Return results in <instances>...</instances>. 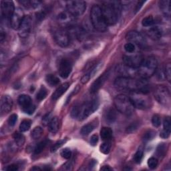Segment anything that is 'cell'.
Here are the masks:
<instances>
[{
  "label": "cell",
  "instance_id": "cell-1",
  "mask_svg": "<svg viewBox=\"0 0 171 171\" xmlns=\"http://www.w3.org/2000/svg\"><path fill=\"white\" fill-rule=\"evenodd\" d=\"M114 87L123 92H143L148 93L150 90L148 82L144 78L135 79L131 77L119 76L114 81Z\"/></svg>",
  "mask_w": 171,
  "mask_h": 171
},
{
  "label": "cell",
  "instance_id": "cell-2",
  "mask_svg": "<svg viewBox=\"0 0 171 171\" xmlns=\"http://www.w3.org/2000/svg\"><path fill=\"white\" fill-rule=\"evenodd\" d=\"M101 7L102 13L107 25H114L118 22L122 11V5L119 2H105Z\"/></svg>",
  "mask_w": 171,
  "mask_h": 171
},
{
  "label": "cell",
  "instance_id": "cell-3",
  "mask_svg": "<svg viewBox=\"0 0 171 171\" xmlns=\"http://www.w3.org/2000/svg\"><path fill=\"white\" fill-rule=\"evenodd\" d=\"M158 66V62L155 58L149 56L142 61L138 68L137 73L141 78H148L155 73Z\"/></svg>",
  "mask_w": 171,
  "mask_h": 171
},
{
  "label": "cell",
  "instance_id": "cell-4",
  "mask_svg": "<svg viewBox=\"0 0 171 171\" xmlns=\"http://www.w3.org/2000/svg\"><path fill=\"white\" fill-rule=\"evenodd\" d=\"M129 98L135 108L140 110H146L151 106L152 101L148 96V93L139 91L130 92Z\"/></svg>",
  "mask_w": 171,
  "mask_h": 171
},
{
  "label": "cell",
  "instance_id": "cell-5",
  "mask_svg": "<svg viewBox=\"0 0 171 171\" xmlns=\"http://www.w3.org/2000/svg\"><path fill=\"white\" fill-rule=\"evenodd\" d=\"M114 105L120 112L126 116L132 114L135 110V106L127 96L124 94H119L114 98Z\"/></svg>",
  "mask_w": 171,
  "mask_h": 171
},
{
  "label": "cell",
  "instance_id": "cell-6",
  "mask_svg": "<svg viewBox=\"0 0 171 171\" xmlns=\"http://www.w3.org/2000/svg\"><path fill=\"white\" fill-rule=\"evenodd\" d=\"M90 19L94 28L98 32H103L106 30L107 26L102 13L101 7L95 5L91 9Z\"/></svg>",
  "mask_w": 171,
  "mask_h": 171
},
{
  "label": "cell",
  "instance_id": "cell-7",
  "mask_svg": "<svg viewBox=\"0 0 171 171\" xmlns=\"http://www.w3.org/2000/svg\"><path fill=\"white\" fill-rule=\"evenodd\" d=\"M98 106L99 102L96 99L79 105V112L77 118L79 120H85L96 110Z\"/></svg>",
  "mask_w": 171,
  "mask_h": 171
},
{
  "label": "cell",
  "instance_id": "cell-8",
  "mask_svg": "<svg viewBox=\"0 0 171 171\" xmlns=\"http://www.w3.org/2000/svg\"><path fill=\"white\" fill-rule=\"evenodd\" d=\"M66 7L68 13L74 17H76L84 13L86 9V3L84 1H82V0L68 1L66 3Z\"/></svg>",
  "mask_w": 171,
  "mask_h": 171
},
{
  "label": "cell",
  "instance_id": "cell-9",
  "mask_svg": "<svg viewBox=\"0 0 171 171\" xmlns=\"http://www.w3.org/2000/svg\"><path fill=\"white\" fill-rule=\"evenodd\" d=\"M156 100L162 105L169 106L170 104V93L168 88L164 86H158L154 91Z\"/></svg>",
  "mask_w": 171,
  "mask_h": 171
},
{
  "label": "cell",
  "instance_id": "cell-10",
  "mask_svg": "<svg viewBox=\"0 0 171 171\" xmlns=\"http://www.w3.org/2000/svg\"><path fill=\"white\" fill-rule=\"evenodd\" d=\"M53 38L58 45L63 48L68 46L70 42V34L62 29H58L54 31Z\"/></svg>",
  "mask_w": 171,
  "mask_h": 171
},
{
  "label": "cell",
  "instance_id": "cell-11",
  "mask_svg": "<svg viewBox=\"0 0 171 171\" xmlns=\"http://www.w3.org/2000/svg\"><path fill=\"white\" fill-rule=\"evenodd\" d=\"M126 38L130 43L135 45L136 44L138 46L141 48L145 47L146 44H147V41H146L144 36L140 33L136 31L129 32L126 36Z\"/></svg>",
  "mask_w": 171,
  "mask_h": 171
},
{
  "label": "cell",
  "instance_id": "cell-12",
  "mask_svg": "<svg viewBox=\"0 0 171 171\" xmlns=\"http://www.w3.org/2000/svg\"><path fill=\"white\" fill-rule=\"evenodd\" d=\"M32 28V19L30 15H25L20 27L18 29L19 35L22 37H26L30 34Z\"/></svg>",
  "mask_w": 171,
  "mask_h": 171
},
{
  "label": "cell",
  "instance_id": "cell-13",
  "mask_svg": "<svg viewBox=\"0 0 171 171\" xmlns=\"http://www.w3.org/2000/svg\"><path fill=\"white\" fill-rule=\"evenodd\" d=\"M143 60V58L139 54H136V55L134 56H123V62L124 65L133 69H138Z\"/></svg>",
  "mask_w": 171,
  "mask_h": 171
},
{
  "label": "cell",
  "instance_id": "cell-14",
  "mask_svg": "<svg viewBox=\"0 0 171 171\" xmlns=\"http://www.w3.org/2000/svg\"><path fill=\"white\" fill-rule=\"evenodd\" d=\"M25 17L23 10L21 8H16L10 19V25L14 30H18Z\"/></svg>",
  "mask_w": 171,
  "mask_h": 171
},
{
  "label": "cell",
  "instance_id": "cell-15",
  "mask_svg": "<svg viewBox=\"0 0 171 171\" xmlns=\"http://www.w3.org/2000/svg\"><path fill=\"white\" fill-rule=\"evenodd\" d=\"M14 3L11 1H2L1 2V11L2 17L5 19H11L15 11Z\"/></svg>",
  "mask_w": 171,
  "mask_h": 171
},
{
  "label": "cell",
  "instance_id": "cell-16",
  "mask_svg": "<svg viewBox=\"0 0 171 171\" xmlns=\"http://www.w3.org/2000/svg\"><path fill=\"white\" fill-rule=\"evenodd\" d=\"M72 70V64L70 60L68 59H62L59 64V74L63 78H67Z\"/></svg>",
  "mask_w": 171,
  "mask_h": 171
},
{
  "label": "cell",
  "instance_id": "cell-17",
  "mask_svg": "<svg viewBox=\"0 0 171 171\" xmlns=\"http://www.w3.org/2000/svg\"><path fill=\"white\" fill-rule=\"evenodd\" d=\"M1 104H0V109H1L2 114H5L10 112L13 107V100L8 95L3 96L1 98Z\"/></svg>",
  "mask_w": 171,
  "mask_h": 171
},
{
  "label": "cell",
  "instance_id": "cell-18",
  "mask_svg": "<svg viewBox=\"0 0 171 171\" xmlns=\"http://www.w3.org/2000/svg\"><path fill=\"white\" fill-rule=\"evenodd\" d=\"M110 71H107L105 73H104L102 76H100L95 80L92 85L90 87V92L96 93V92L104 84V83L108 80V77L110 76Z\"/></svg>",
  "mask_w": 171,
  "mask_h": 171
},
{
  "label": "cell",
  "instance_id": "cell-19",
  "mask_svg": "<svg viewBox=\"0 0 171 171\" xmlns=\"http://www.w3.org/2000/svg\"><path fill=\"white\" fill-rule=\"evenodd\" d=\"M75 17L66 11L60 12L58 15V20L62 26H70L74 22Z\"/></svg>",
  "mask_w": 171,
  "mask_h": 171
},
{
  "label": "cell",
  "instance_id": "cell-20",
  "mask_svg": "<svg viewBox=\"0 0 171 171\" xmlns=\"http://www.w3.org/2000/svg\"><path fill=\"white\" fill-rule=\"evenodd\" d=\"M18 101L19 106L22 107L23 110L26 109V108L33 105V103L30 96H29L28 95H26V94L20 95L18 98Z\"/></svg>",
  "mask_w": 171,
  "mask_h": 171
},
{
  "label": "cell",
  "instance_id": "cell-21",
  "mask_svg": "<svg viewBox=\"0 0 171 171\" xmlns=\"http://www.w3.org/2000/svg\"><path fill=\"white\" fill-rule=\"evenodd\" d=\"M69 86H70L69 83L66 82V83H64V84H62L60 86L58 87V88L56 90V91L54 92L52 94V99L53 100H56L60 98L66 92V91L68 90V88H69Z\"/></svg>",
  "mask_w": 171,
  "mask_h": 171
},
{
  "label": "cell",
  "instance_id": "cell-22",
  "mask_svg": "<svg viewBox=\"0 0 171 171\" xmlns=\"http://www.w3.org/2000/svg\"><path fill=\"white\" fill-rule=\"evenodd\" d=\"M159 7L162 13L166 17L169 18L170 16V2L169 0H162L159 2Z\"/></svg>",
  "mask_w": 171,
  "mask_h": 171
},
{
  "label": "cell",
  "instance_id": "cell-23",
  "mask_svg": "<svg viewBox=\"0 0 171 171\" xmlns=\"http://www.w3.org/2000/svg\"><path fill=\"white\" fill-rule=\"evenodd\" d=\"M147 34L153 40H158L162 37V32L158 27H152L147 31Z\"/></svg>",
  "mask_w": 171,
  "mask_h": 171
},
{
  "label": "cell",
  "instance_id": "cell-24",
  "mask_svg": "<svg viewBox=\"0 0 171 171\" xmlns=\"http://www.w3.org/2000/svg\"><path fill=\"white\" fill-rule=\"evenodd\" d=\"M104 118H105L106 122L108 124H113L117 118V114H116V112L114 109L110 108L106 112Z\"/></svg>",
  "mask_w": 171,
  "mask_h": 171
},
{
  "label": "cell",
  "instance_id": "cell-25",
  "mask_svg": "<svg viewBox=\"0 0 171 171\" xmlns=\"http://www.w3.org/2000/svg\"><path fill=\"white\" fill-rule=\"evenodd\" d=\"M59 124H60V121L58 117L55 116V117H53L50 122L48 124V129L49 132L52 133H56L59 130Z\"/></svg>",
  "mask_w": 171,
  "mask_h": 171
},
{
  "label": "cell",
  "instance_id": "cell-26",
  "mask_svg": "<svg viewBox=\"0 0 171 171\" xmlns=\"http://www.w3.org/2000/svg\"><path fill=\"white\" fill-rule=\"evenodd\" d=\"M100 136L103 140L104 141L110 140L112 136V130L110 128L104 127L100 130Z\"/></svg>",
  "mask_w": 171,
  "mask_h": 171
},
{
  "label": "cell",
  "instance_id": "cell-27",
  "mask_svg": "<svg viewBox=\"0 0 171 171\" xmlns=\"http://www.w3.org/2000/svg\"><path fill=\"white\" fill-rule=\"evenodd\" d=\"M45 81L50 86H55L60 83V79L53 74H48L45 77Z\"/></svg>",
  "mask_w": 171,
  "mask_h": 171
},
{
  "label": "cell",
  "instance_id": "cell-28",
  "mask_svg": "<svg viewBox=\"0 0 171 171\" xmlns=\"http://www.w3.org/2000/svg\"><path fill=\"white\" fill-rule=\"evenodd\" d=\"M14 139L15 144H17L18 147H22L25 143V137L24 136L19 132H15L13 135Z\"/></svg>",
  "mask_w": 171,
  "mask_h": 171
},
{
  "label": "cell",
  "instance_id": "cell-29",
  "mask_svg": "<svg viewBox=\"0 0 171 171\" xmlns=\"http://www.w3.org/2000/svg\"><path fill=\"white\" fill-rule=\"evenodd\" d=\"M48 142L49 141L48 140H44L37 144L36 148H34V154H39L42 152L44 150V148L46 147Z\"/></svg>",
  "mask_w": 171,
  "mask_h": 171
},
{
  "label": "cell",
  "instance_id": "cell-30",
  "mask_svg": "<svg viewBox=\"0 0 171 171\" xmlns=\"http://www.w3.org/2000/svg\"><path fill=\"white\" fill-rule=\"evenodd\" d=\"M94 126L93 124H88L84 125V126H83L80 130V133L81 135L83 136H86L88 135H89L91 132H92V130L94 129Z\"/></svg>",
  "mask_w": 171,
  "mask_h": 171
},
{
  "label": "cell",
  "instance_id": "cell-31",
  "mask_svg": "<svg viewBox=\"0 0 171 171\" xmlns=\"http://www.w3.org/2000/svg\"><path fill=\"white\" fill-rule=\"evenodd\" d=\"M43 134V129L40 126H37L34 128V130L32 131L31 136L33 139L37 140L39 139Z\"/></svg>",
  "mask_w": 171,
  "mask_h": 171
},
{
  "label": "cell",
  "instance_id": "cell-32",
  "mask_svg": "<svg viewBox=\"0 0 171 171\" xmlns=\"http://www.w3.org/2000/svg\"><path fill=\"white\" fill-rule=\"evenodd\" d=\"M31 124H32V121L30 120H23L22 123L19 125V130L24 132H26L28 131L29 129L31 127Z\"/></svg>",
  "mask_w": 171,
  "mask_h": 171
},
{
  "label": "cell",
  "instance_id": "cell-33",
  "mask_svg": "<svg viewBox=\"0 0 171 171\" xmlns=\"http://www.w3.org/2000/svg\"><path fill=\"white\" fill-rule=\"evenodd\" d=\"M166 150H167V146L165 143L160 144L158 146L156 149V154L158 156H163L165 155L166 152Z\"/></svg>",
  "mask_w": 171,
  "mask_h": 171
},
{
  "label": "cell",
  "instance_id": "cell-34",
  "mask_svg": "<svg viewBox=\"0 0 171 171\" xmlns=\"http://www.w3.org/2000/svg\"><path fill=\"white\" fill-rule=\"evenodd\" d=\"M47 94H48V92H47L46 88H45L44 87V86H41L40 88V89L39 90L38 92L37 93L36 98H37V100L41 101V100H43L45 97H46Z\"/></svg>",
  "mask_w": 171,
  "mask_h": 171
},
{
  "label": "cell",
  "instance_id": "cell-35",
  "mask_svg": "<svg viewBox=\"0 0 171 171\" xmlns=\"http://www.w3.org/2000/svg\"><path fill=\"white\" fill-rule=\"evenodd\" d=\"M111 148V143L109 140L105 141L103 144L100 147V152L103 154H108L110 151Z\"/></svg>",
  "mask_w": 171,
  "mask_h": 171
},
{
  "label": "cell",
  "instance_id": "cell-36",
  "mask_svg": "<svg viewBox=\"0 0 171 171\" xmlns=\"http://www.w3.org/2000/svg\"><path fill=\"white\" fill-rule=\"evenodd\" d=\"M102 66V64L101 63V62H100V63H98L97 64H96L95 66H94L93 67L90 69V72L88 73H87L90 76V78H92L94 76V75L98 72Z\"/></svg>",
  "mask_w": 171,
  "mask_h": 171
},
{
  "label": "cell",
  "instance_id": "cell-37",
  "mask_svg": "<svg viewBox=\"0 0 171 171\" xmlns=\"http://www.w3.org/2000/svg\"><path fill=\"white\" fill-rule=\"evenodd\" d=\"M154 18L152 15H148L147 17L144 18L143 19V22H142V24L144 27H149L151 26L154 24Z\"/></svg>",
  "mask_w": 171,
  "mask_h": 171
},
{
  "label": "cell",
  "instance_id": "cell-38",
  "mask_svg": "<svg viewBox=\"0 0 171 171\" xmlns=\"http://www.w3.org/2000/svg\"><path fill=\"white\" fill-rule=\"evenodd\" d=\"M66 139L58 140V142H56V143L52 146V147L51 148V151L52 152H56L58 149H59L61 147H62V146H63L66 143Z\"/></svg>",
  "mask_w": 171,
  "mask_h": 171
},
{
  "label": "cell",
  "instance_id": "cell-39",
  "mask_svg": "<svg viewBox=\"0 0 171 171\" xmlns=\"http://www.w3.org/2000/svg\"><path fill=\"white\" fill-rule=\"evenodd\" d=\"M164 73L166 80H167L169 82H170L171 80V66L170 63L166 64L164 70Z\"/></svg>",
  "mask_w": 171,
  "mask_h": 171
},
{
  "label": "cell",
  "instance_id": "cell-40",
  "mask_svg": "<svg viewBox=\"0 0 171 171\" xmlns=\"http://www.w3.org/2000/svg\"><path fill=\"white\" fill-rule=\"evenodd\" d=\"M158 164V162L156 158L151 157L148 160V167L151 169H156L157 167Z\"/></svg>",
  "mask_w": 171,
  "mask_h": 171
},
{
  "label": "cell",
  "instance_id": "cell-41",
  "mask_svg": "<svg viewBox=\"0 0 171 171\" xmlns=\"http://www.w3.org/2000/svg\"><path fill=\"white\" fill-rule=\"evenodd\" d=\"M143 155H144L143 151H140V150H139V151L136 152L134 156V160L136 163H138V164L140 163V162L142 161V159H143Z\"/></svg>",
  "mask_w": 171,
  "mask_h": 171
},
{
  "label": "cell",
  "instance_id": "cell-42",
  "mask_svg": "<svg viewBox=\"0 0 171 171\" xmlns=\"http://www.w3.org/2000/svg\"><path fill=\"white\" fill-rule=\"evenodd\" d=\"M152 123L154 127H159L161 124V119L160 116L157 114L154 115L152 118Z\"/></svg>",
  "mask_w": 171,
  "mask_h": 171
},
{
  "label": "cell",
  "instance_id": "cell-43",
  "mask_svg": "<svg viewBox=\"0 0 171 171\" xmlns=\"http://www.w3.org/2000/svg\"><path fill=\"white\" fill-rule=\"evenodd\" d=\"M155 135H156V134H155V132H154V131H152V130H148V131H147L144 135L143 140L144 141H149V140H152Z\"/></svg>",
  "mask_w": 171,
  "mask_h": 171
},
{
  "label": "cell",
  "instance_id": "cell-44",
  "mask_svg": "<svg viewBox=\"0 0 171 171\" xmlns=\"http://www.w3.org/2000/svg\"><path fill=\"white\" fill-rule=\"evenodd\" d=\"M60 154L62 157H63L65 159H69L72 156V152L69 148H64L61 151Z\"/></svg>",
  "mask_w": 171,
  "mask_h": 171
},
{
  "label": "cell",
  "instance_id": "cell-45",
  "mask_svg": "<svg viewBox=\"0 0 171 171\" xmlns=\"http://www.w3.org/2000/svg\"><path fill=\"white\" fill-rule=\"evenodd\" d=\"M124 49L128 53H133L135 51V45L132 43H127L124 45Z\"/></svg>",
  "mask_w": 171,
  "mask_h": 171
},
{
  "label": "cell",
  "instance_id": "cell-46",
  "mask_svg": "<svg viewBox=\"0 0 171 171\" xmlns=\"http://www.w3.org/2000/svg\"><path fill=\"white\" fill-rule=\"evenodd\" d=\"M18 120V116L15 114H11L8 119V124L10 126H14Z\"/></svg>",
  "mask_w": 171,
  "mask_h": 171
},
{
  "label": "cell",
  "instance_id": "cell-47",
  "mask_svg": "<svg viewBox=\"0 0 171 171\" xmlns=\"http://www.w3.org/2000/svg\"><path fill=\"white\" fill-rule=\"evenodd\" d=\"M163 125H164V129H165V130L169 131L171 130V124H170V117H166L165 118Z\"/></svg>",
  "mask_w": 171,
  "mask_h": 171
},
{
  "label": "cell",
  "instance_id": "cell-48",
  "mask_svg": "<svg viewBox=\"0 0 171 171\" xmlns=\"http://www.w3.org/2000/svg\"><path fill=\"white\" fill-rule=\"evenodd\" d=\"M51 115H52L51 113H49V114H47L46 115H45L44 116V118L42 119V122H43L44 125H47V124L48 125L49 122H50V120H52Z\"/></svg>",
  "mask_w": 171,
  "mask_h": 171
},
{
  "label": "cell",
  "instance_id": "cell-49",
  "mask_svg": "<svg viewBox=\"0 0 171 171\" xmlns=\"http://www.w3.org/2000/svg\"><path fill=\"white\" fill-rule=\"evenodd\" d=\"M35 110H36V107H35V106L34 105V104H33V105H32L31 106L26 108V109L24 110L23 111H24V112H26V113L31 115V114H32L33 113H34V111H35Z\"/></svg>",
  "mask_w": 171,
  "mask_h": 171
},
{
  "label": "cell",
  "instance_id": "cell-50",
  "mask_svg": "<svg viewBox=\"0 0 171 171\" xmlns=\"http://www.w3.org/2000/svg\"><path fill=\"white\" fill-rule=\"evenodd\" d=\"M90 144L92 146H95L98 142V136L96 135H94L90 138Z\"/></svg>",
  "mask_w": 171,
  "mask_h": 171
},
{
  "label": "cell",
  "instance_id": "cell-51",
  "mask_svg": "<svg viewBox=\"0 0 171 171\" xmlns=\"http://www.w3.org/2000/svg\"><path fill=\"white\" fill-rule=\"evenodd\" d=\"M170 131L166 130L165 129H164V130L160 132V137L163 138V139H167V138L170 136Z\"/></svg>",
  "mask_w": 171,
  "mask_h": 171
},
{
  "label": "cell",
  "instance_id": "cell-52",
  "mask_svg": "<svg viewBox=\"0 0 171 171\" xmlns=\"http://www.w3.org/2000/svg\"><path fill=\"white\" fill-rule=\"evenodd\" d=\"M19 169V166L17 165H11L10 166H8L6 170L8 171H16Z\"/></svg>",
  "mask_w": 171,
  "mask_h": 171
},
{
  "label": "cell",
  "instance_id": "cell-53",
  "mask_svg": "<svg viewBox=\"0 0 171 171\" xmlns=\"http://www.w3.org/2000/svg\"><path fill=\"white\" fill-rule=\"evenodd\" d=\"M90 76L88 74H85L84 76H83L81 79V82L82 83V84H86V83H87L90 80Z\"/></svg>",
  "mask_w": 171,
  "mask_h": 171
},
{
  "label": "cell",
  "instance_id": "cell-54",
  "mask_svg": "<svg viewBox=\"0 0 171 171\" xmlns=\"http://www.w3.org/2000/svg\"><path fill=\"white\" fill-rule=\"evenodd\" d=\"M41 3V2H40V1H30L31 7H34V8L37 7Z\"/></svg>",
  "mask_w": 171,
  "mask_h": 171
},
{
  "label": "cell",
  "instance_id": "cell-55",
  "mask_svg": "<svg viewBox=\"0 0 171 171\" xmlns=\"http://www.w3.org/2000/svg\"><path fill=\"white\" fill-rule=\"evenodd\" d=\"M144 3H145V2H138L137 5H136V7H135V13H137V12L140 10L141 7L143 6V4H144Z\"/></svg>",
  "mask_w": 171,
  "mask_h": 171
},
{
  "label": "cell",
  "instance_id": "cell-56",
  "mask_svg": "<svg viewBox=\"0 0 171 171\" xmlns=\"http://www.w3.org/2000/svg\"><path fill=\"white\" fill-rule=\"evenodd\" d=\"M5 39H6V33L3 30V28H2L1 32H0V41H1V42L2 43Z\"/></svg>",
  "mask_w": 171,
  "mask_h": 171
},
{
  "label": "cell",
  "instance_id": "cell-57",
  "mask_svg": "<svg viewBox=\"0 0 171 171\" xmlns=\"http://www.w3.org/2000/svg\"><path fill=\"white\" fill-rule=\"evenodd\" d=\"M135 129H136V126L135 124H132L130 125V126L128 127V128H127V132H133V131H134V130H135Z\"/></svg>",
  "mask_w": 171,
  "mask_h": 171
},
{
  "label": "cell",
  "instance_id": "cell-58",
  "mask_svg": "<svg viewBox=\"0 0 171 171\" xmlns=\"http://www.w3.org/2000/svg\"><path fill=\"white\" fill-rule=\"evenodd\" d=\"M101 170H104V171H108V170H112V169L110 168L109 166H104L103 167L101 168Z\"/></svg>",
  "mask_w": 171,
  "mask_h": 171
},
{
  "label": "cell",
  "instance_id": "cell-59",
  "mask_svg": "<svg viewBox=\"0 0 171 171\" xmlns=\"http://www.w3.org/2000/svg\"><path fill=\"white\" fill-rule=\"evenodd\" d=\"M32 170H41L42 169H41V168L38 167V166H34V167H32L31 169Z\"/></svg>",
  "mask_w": 171,
  "mask_h": 171
}]
</instances>
